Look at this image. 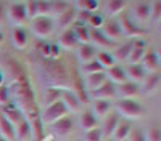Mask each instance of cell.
<instances>
[{
    "mask_svg": "<svg viewBox=\"0 0 161 141\" xmlns=\"http://www.w3.org/2000/svg\"><path fill=\"white\" fill-rule=\"evenodd\" d=\"M145 50H147V43L145 40H134V47H132V51L129 55V61L130 64H139L145 55Z\"/></svg>",
    "mask_w": 161,
    "mask_h": 141,
    "instance_id": "4fadbf2b",
    "label": "cell"
},
{
    "mask_svg": "<svg viewBox=\"0 0 161 141\" xmlns=\"http://www.w3.org/2000/svg\"><path fill=\"white\" fill-rule=\"evenodd\" d=\"M116 111H118V114L124 115L127 119H137L145 112L140 103L134 101V99H124V98L116 103Z\"/></svg>",
    "mask_w": 161,
    "mask_h": 141,
    "instance_id": "6da1fadb",
    "label": "cell"
},
{
    "mask_svg": "<svg viewBox=\"0 0 161 141\" xmlns=\"http://www.w3.org/2000/svg\"><path fill=\"white\" fill-rule=\"evenodd\" d=\"M90 40L98 47H114V42L110 40L100 29H92L90 31Z\"/></svg>",
    "mask_w": 161,
    "mask_h": 141,
    "instance_id": "44dd1931",
    "label": "cell"
},
{
    "mask_svg": "<svg viewBox=\"0 0 161 141\" xmlns=\"http://www.w3.org/2000/svg\"><path fill=\"white\" fill-rule=\"evenodd\" d=\"M145 141H161V127L153 125L145 133Z\"/></svg>",
    "mask_w": 161,
    "mask_h": 141,
    "instance_id": "f35d334b",
    "label": "cell"
},
{
    "mask_svg": "<svg viewBox=\"0 0 161 141\" xmlns=\"http://www.w3.org/2000/svg\"><path fill=\"white\" fill-rule=\"evenodd\" d=\"M130 130H132V128H130V123H129V122H123V123L119 122V125L116 127L113 136H114L116 139H119V141H124V139L129 136Z\"/></svg>",
    "mask_w": 161,
    "mask_h": 141,
    "instance_id": "d6a6232c",
    "label": "cell"
},
{
    "mask_svg": "<svg viewBox=\"0 0 161 141\" xmlns=\"http://www.w3.org/2000/svg\"><path fill=\"white\" fill-rule=\"evenodd\" d=\"M82 71H84V74H86V75H90V74L103 72L105 69H103V68L100 66V63H98L97 59H93V61H90V63L84 64V66H82Z\"/></svg>",
    "mask_w": 161,
    "mask_h": 141,
    "instance_id": "8d00e7d4",
    "label": "cell"
},
{
    "mask_svg": "<svg viewBox=\"0 0 161 141\" xmlns=\"http://www.w3.org/2000/svg\"><path fill=\"white\" fill-rule=\"evenodd\" d=\"M3 80H5V75H3V72L0 71V87L3 85Z\"/></svg>",
    "mask_w": 161,
    "mask_h": 141,
    "instance_id": "816d5d0a",
    "label": "cell"
},
{
    "mask_svg": "<svg viewBox=\"0 0 161 141\" xmlns=\"http://www.w3.org/2000/svg\"><path fill=\"white\" fill-rule=\"evenodd\" d=\"M73 128H74V120L71 115H64V117L52 123V132L57 136H66L68 133L73 132Z\"/></svg>",
    "mask_w": 161,
    "mask_h": 141,
    "instance_id": "5b68a950",
    "label": "cell"
},
{
    "mask_svg": "<svg viewBox=\"0 0 161 141\" xmlns=\"http://www.w3.org/2000/svg\"><path fill=\"white\" fill-rule=\"evenodd\" d=\"M97 56V51H95V47L90 45V43H86V45H79L77 48V59L79 63H82V66L90 61H93Z\"/></svg>",
    "mask_w": 161,
    "mask_h": 141,
    "instance_id": "30bf717a",
    "label": "cell"
},
{
    "mask_svg": "<svg viewBox=\"0 0 161 141\" xmlns=\"http://www.w3.org/2000/svg\"><path fill=\"white\" fill-rule=\"evenodd\" d=\"M134 16H136L139 21H147L150 19V2H139L134 5Z\"/></svg>",
    "mask_w": 161,
    "mask_h": 141,
    "instance_id": "ffe728a7",
    "label": "cell"
},
{
    "mask_svg": "<svg viewBox=\"0 0 161 141\" xmlns=\"http://www.w3.org/2000/svg\"><path fill=\"white\" fill-rule=\"evenodd\" d=\"M3 115H5V119L13 125V127H16L19 122H23L24 120V117H23V112L16 108V106H13V104H7L5 106V109H3V112H2Z\"/></svg>",
    "mask_w": 161,
    "mask_h": 141,
    "instance_id": "5bb4252c",
    "label": "cell"
},
{
    "mask_svg": "<svg viewBox=\"0 0 161 141\" xmlns=\"http://www.w3.org/2000/svg\"><path fill=\"white\" fill-rule=\"evenodd\" d=\"M97 123H98V119L92 111L87 109V111L82 112V115H80V128H84L86 132H89L92 128H95Z\"/></svg>",
    "mask_w": 161,
    "mask_h": 141,
    "instance_id": "d6986e66",
    "label": "cell"
},
{
    "mask_svg": "<svg viewBox=\"0 0 161 141\" xmlns=\"http://www.w3.org/2000/svg\"><path fill=\"white\" fill-rule=\"evenodd\" d=\"M45 72L48 74V79L53 82V83H63L66 79H64V69L60 66L57 61H50V64H47L45 68Z\"/></svg>",
    "mask_w": 161,
    "mask_h": 141,
    "instance_id": "52a82bcc",
    "label": "cell"
},
{
    "mask_svg": "<svg viewBox=\"0 0 161 141\" xmlns=\"http://www.w3.org/2000/svg\"><path fill=\"white\" fill-rule=\"evenodd\" d=\"M156 56H158V61H161V47L158 48V53H156Z\"/></svg>",
    "mask_w": 161,
    "mask_h": 141,
    "instance_id": "db71d44e",
    "label": "cell"
},
{
    "mask_svg": "<svg viewBox=\"0 0 161 141\" xmlns=\"http://www.w3.org/2000/svg\"><path fill=\"white\" fill-rule=\"evenodd\" d=\"M11 40H13V45L16 48H24L28 45V40H29V35H28V31L21 26H15L11 29Z\"/></svg>",
    "mask_w": 161,
    "mask_h": 141,
    "instance_id": "9c48e42d",
    "label": "cell"
},
{
    "mask_svg": "<svg viewBox=\"0 0 161 141\" xmlns=\"http://www.w3.org/2000/svg\"><path fill=\"white\" fill-rule=\"evenodd\" d=\"M42 55L45 58H50V43H44L42 45Z\"/></svg>",
    "mask_w": 161,
    "mask_h": 141,
    "instance_id": "f907efd6",
    "label": "cell"
},
{
    "mask_svg": "<svg viewBox=\"0 0 161 141\" xmlns=\"http://www.w3.org/2000/svg\"><path fill=\"white\" fill-rule=\"evenodd\" d=\"M124 7H126V2H123V0H110V2L105 3V11L108 13V15L114 16V15L123 11Z\"/></svg>",
    "mask_w": 161,
    "mask_h": 141,
    "instance_id": "4dcf8cb0",
    "label": "cell"
},
{
    "mask_svg": "<svg viewBox=\"0 0 161 141\" xmlns=\"http://www.w3.org/2000/svg\"><path fill=\"white\" fill-rule=\"evenodd\" d=\"M126 71V75L127 79H130V82L134 83H139L142 80H145V75H147V71L143 69L142 64H129Z\"/></svg>",
    "mask_w": 161,
    "mask_h": 141,
    "instance_id": "7c38bea8",
    "label": "cell"
},
{
    "mask_svg": "<svg viewBox=\"0 0 161 141\" xmlns=\"http://www.w3.org/2000/svg\"><path fill=\"white\" fill-rule=\"evenodd\" d=\"M161 82V72H152L143 82V92L152 93L155 88H158V83Z\"/></svg>",
    "mask_w": 161,
    "mask_h": 141,
    "instance_id": "f1b7e54d",
    "label": "cell"
},
{
    "mask_svg": "<svg viewBox=\"0 0 161 141\" xmlns=\"http://www.w3.org/2000/svg\"><path fill=\"white\" fill-rule=\"evenodd\" d=\"M76 11H86V13H95V10L98 8V2L95 0H80V2H76Z\"/></svg>",
    "mask_w": 161,
    "mask_h": 141,
    "instance_id": "1f68e13d",
    "label": "cell"
},
{
    "mask_svg": "<svg viewBox=\"0 0 161 141\" xmlns=\"http://www.w3.org/2000/svg\"><path fill=\"white\" fill-rule=\"evenodd\" d=\"M29 123H31L32 136H34L36 139H42V136H44V128H42V120H40V117L32 119Z\"/></svg>",
    "mask_w": 161,
    "mask_h": 141,
    "instance_id": "d590c367",
    "label": "cell"
},
{
    "mask_svg": "<svg viewBox=\"0 0 161 141\" xmlns=\"http://www.w3.org/2000/svg\"><path fill=\"white\" fill-rule=\"evenodd\" d=\"M150 19L153 23L161 21V2H150Z\"/></svg>",
    "mask_w": 161,
    "mask_h": 141,
    "instance_id": "ab89813d",
    "label": "cell"
},
{
    "mask_svg": "<svg viewBox=\"0 0 161 141\" xmlns=\"http://www.w3.org/2000/svg\"><path fill=\"white\" fill-rule=\"evenodd\" d=\"M76 15H77L76 8H69L68 11H64L63 15H60V16H58V19H57L58 28H61V29H64V31H66L69 24L76 23Z\"/></svg>",
    "mask_w": 161,
    "mask_h": 141,
    "instance_id": "7402d4cb",
    "label": "cell"
},
{
    "mask_svg": "<svg viewBox=\"0 0 161 141\" xmlns=\"http://www.w3.org/2000/svg\"><path fill=\"white\" fill-rule=\"evenodd\" d=\"M142 66H143V69L145 71H152V72H155L156 69H158V64H159V61H158V56H156V53L155 51H145V55H143V58H142Z\"/></svg>",
    "mask_w": 161,
    "mask_h": 141,
    "instance_id": "603a6c76",
    "label": "cell"
},
{
    "mask_svg": "<svg viewBox=\"0 0 161 141\" xmlns=\"http://www.w3.org/2000/svg\"><path fill=\"white\" fill-rule=\"evenodd\" d=\"M32 136V130H31V123L29 120H23L15 127V138H18L19 141H26Z\"/></svg>",
    "mask_w": 161,
    "mask_h": 141,
    "instance_id": "ac0fdd59",
    "label": "cell"
},
{
    "mask_svg": "<svg viewBox=\"0 0 161 141\" xmlns=\"http://www.w3.org/2000/svg\"><path fill=\"white\" fill-rule=\"evenodd\" d=\"M97 61L100 63V66L103 69H110L114 66V58L111 53H106V51H100V53H97Z\"/></svg>",
    "mask_w": 161,
    "mask_h": 141,
    "instance_id": "e575fe53",
    "label": "cell"
},
{
    "mask_svg": "<svg viewBox=\"0 0 161 141\" xmlns=\"http://www.w3.org/2000/svg\"><path fill=\"white\" fill-rule=\"evenodd\" d=\"M106 77H108V80L113 82V83H124L127 82V75H126V71L123 68L119 66H113L108 69V72H106Z\"/></svg>",
    "mask_w": 161,
    "mask_h": 141,
    "instance_id": "2e32d148",
    "label": "cell"
},
{
    "mask_svg": "<svg viewBox=\"0 0 161 141\" xmlns=\"http://www.w3.org/2000/svg\"><path fill=\"white\" fill-rule=\"evenodd\" d=\"M68 114H69L68 108L64 106V103L61 99H58V101L53 103V104H48L45 108V111L42 114V117H40V120L45 122V123H53V122H57L58 119L64 117V115H68Z\"/></svg>",
    "mask_w": 161,
    "mask_h": 141,
    "instance_id": "3957f363",
    "label": "cell"
},
{
    "mask_svg": "<svg viewBox=\"0 0 161 141\" xmlns=\"http://www.w3.org/2000/svg\"><path fill=\"white\" fill-rule=\"evenodd\" d=\"M73 31L77 38V43H80V45L90 43V31L87 29V26H76Z\"/></svg>",
    "mask_w": 161,
    "mask_h": 141,
    "instance_id": "f546056e",
    "label": "cell"
},
{
    "mask_svg": "<svg viewBox=\"0 0 161 141\" xmlns=\"http://www.w3.org/2000/svg\"><path fill=\"white\" fill-rule=\"evenodd\" d=\"M24 8H26V15H28V19H34V18L39 16L37 2H24Z\"/></svg>",
    "mask_w": 161,
    "mask_h": 141,
    "instance_id": "b9f144b4",
    "label": "cell"
},
{
    "mask_svg": "<svg viewBox=\"0 0 161 141\" xmlns=\"http://www.w3.org/2000/svg\"><path fill=\"white\" fill-rule=\"evenodd\" d=\"M102 136H103V132H102V128H98V127L86 132V141H102Z\"/></svg>",
    "mask_w": 161,
    "mask_h": 141,
    "instance_id": "7bdbcfd3",
    "label": "cell"
},
{
    "mask_svg": "<svg viewBox=\"0 0 161 141\" xmlns=\"http://www.w3.org/2000/svg\"><path fill=\"white\" fill-rule=\"evenodd\" d=\"M116 93H119L124 99H132L136 95H139V83L127 80L124 83H121L119 88H116Z\"/></svg>",
    "mask_w": 161,
    "mask_h": 141,
    "instance_id": "9a60e30c",
    "label": "cell"
},
{
    "mask_svg": "<svg viewBox=\"0 0 161 141\" xmlns=\"http://www.w3.org/2000/svg\"><path fill=\"white\" fill-rule=\"evenodd\" d=\"M0 136H3L7 141L15 139V127L5 119V115L2 112H0Z\"/></svg>",
    "mask_w": 161,
    "mask_h": 141,
    "instance_id": "cb8c5ba5",
    "label": "cell"
},
{
    "mask_svg": "<svg viewBox=\"0 0 161 141\" xmlns=\"http://www.w3.org/2000/svg\"><path fill=\"white\" fill-rule=\"evenodd\" d=\"M3 40H5V34H3V31H0V45L3 43Z\"/></svg>",
    "mask_w": 161,
    "mask_h": 141,
    "instance_id": "f5cc1de1",
    "label": "cell"
},
{
    "mask_svg": "<svg viewBox=\"0 0 161 141\" xmlns=\"http://www.w3.org/2000/svg\"><path fill=\"white\" fill-rule=\"evenodd\" d=\"M87 23H89V24H92V28H93V29H98V28H102V26H105L103 16L97 15V13H90V15H89V21H87Z\"/></svg>",
    "mask_w": 161,
    "mask_h": 141,
    "instance_id": "f6af8a7d",
    "label": "cell"
},
{
    "mask_svg": "<svg viewBox=\"0 0 161 141\" xmlns=\"http://www.w3.org/2000/svg\"><path fill=\"white\" fill-rule=\"evenodd\" d=\"M106 141H113V139H106Z\"/></svg>",
    "mask_w": 161,
    "mask_h": 141,
    "instance_id": "9f6ffc18",
    "label": "cell"
},
{
    "mask_svg": "<svg viewBox=\"0 0 161 141\" xmlns=\"http://www.w3.org/2000/svg\"><path fill=\"white\" fill-rule=\"evenodd\" d=\"M61 92H63V90H60V88H48L47 93H45V103H47V106L48 104H53V103L58 101V99H61Z\"/></svg>",
    "mask_w": 161,
    "mask_h": 141,
    "instance_id": "74e56055",
    "label": "cell"
},
{
    "mask_svg": "<svg viewBox=\"0 0 161 141\" xmlns=\"http://www.w3.org/2000/svg\"><path fill=\"white\" fill-rule=\"evenodd\" d=\"M106 37L110 38V40H114V38H119L121 35H123V32H121V28H119V23L111 19L105 24V31H102Z\"/></svg>",
    "mask_w": 161,
    "mask_h": 141,
    "instance_id": "484cf974",
    "label": "cell"
},
{
    "mask_svg": "<svg viewBox=\"0 0 161 141\" xmlns=\"http://www.w3.org/2000/svg\"><path fill=\"white\" fill-rule=\"evenodd\" d=\"M129 141H145V135H143V132L137 130V128L130 130V133H129Z\"/></svg>",
    "mask_w": 161,
    "mask_h": 141,
    "instance_id": "7dc6e473",
    "label": "cell"
},
{
    "mask_svg": "<svg viewBox=\"0 0 161 141\" xmlns=\"http://www.w3.org/2000/svg\"><path fill=\"white\" fill-rule=\"evenodd\" d=\"M159 28H161V21H159Z\"/></svg>",
    "mask_w": 161,
    "mask_h": 141,
    "instance_id": "6f0895ef",
    "label": "cell"
},
{
    "mask_svg": "<svg viewBox=\"0 0 161 141\" xmlns=\"http://www.w3.org/2000/svg\"><path fill=\"white\" fill-rule=\"evenodd\" d=\"M39 16H50L52 15V2H37Z\"/></svg>",
    "mask_w": 161,
    "mask_h": 141,
    "instance_id": "ee69618b",
    "label": "cell"
},
{
    "mask_svg": "<svg viewBox=\"0 0 161 141\" xmlns=\"http://www.w3.org/2000/svg\"><path fill=\"white\" fill-rule=\"evenodd\" d=\"M119 28H121V32L123 35H127V37H137V35H143L145 34V29H142L139 24H136L130 18L127 16H123L119 21Z\"/></svg>",
    "mask_w": 161,
    "mask_h": 141,
    "instance_id": "8992f818",
    "label": "cell"
},
{
    "mask_svg": "<svg viewBox=\"0 0 161 141\" xmlns=\"http://www.w3.org/2000/svg\"><path fill=\"white\" fill-rule=\"evenodd\" d=\"M7 18L10 23L15 26H21L23 23L28 21V15H26V8L23 2H13L7 7Z\"/></svg>",
    "mask_w": 161,
    "mask_h": 141,
    "instance_id": "277c9868",
    "label": "cell"
},
{
    "mask_svg": "<svg viewBox=\"0 0 161 141\" xmlns=\"http://www.w3.org/2000/svg\"><path fill=\"white\" fill-rule=\"evenodd\" d=\"M132 47H134V42H126L124 45H119L118 50L114 51V56L113 58H118L119 61H124L129 58L130 51H132Z\"/></svg>",
    "mask_w": 161,
    "mask_h": 141,
    "instance_id": "836d02e7",
    "label": "cell"
},
{
    "mask_svg": "<svg viewBox=\"0 0 161 141\" xmlns=\"http://www.w3.org/2000/svg\"><path fill=\"white\" fill-rule=\"evenodd\" d=\"M92 96L95 99H110L113 96H116V87L113 82L106 80L98 90H95V92H92Z\"/></svg>",
    "mask_w": 161,
    "mask_h": 141,
    "instance_id": "8fae6325",
    "label": "cell"
},
{
    "mask_svg": "<svg viewBox=\"0 0 161 141\" xmlns=\"http://www.w3.org/2000/svg\"><path fill=\"white\" fill-rule=\"evenodd\" d=\"M5 18H7V7H5V3L0 2V23H3Z\"/></svg>",
    "mask_w": 161,
    "mask_h": 141,
    "instance_id": "681fc988",
    "label": "cell"
},
{
    "mask_svg": "<svg viewBox=\"0 0 161 141\" xmlns=\"http://www.w3.org/2000/svg\"><path fill=\"white\" fill-rule=\"evenodd\" d=\"M8 103H10V88L2 85V87H0V104L7 106Z\"/></svg>",
    "mask_w": 161,
    "mask_h": 141,
    "instance_id": "bcb514c9",
    "label": "cell"
},
{
    "mask_svg": "<svg viewBox=\"0 0 161 141\" xmlns=\"http://www.w3.org/2000/svg\"><path fill=\"white\" fill-rule=\"evenodd\" d=\"M31 29L37 37L45 38V37L52 35L53 31H55V19L52 16H37L31 23Z\"/></svg>",
    "mask_w": 161,
    "mask_h": 141,
    "instance_id": "7a4b0ae2",
    "label": "cell"
},
{
    "mask_svg": "<svg viewBox=\"0 0 161 141\" xmlns=\"http://www.w3.org/2000/svg\"><path fill=\"white\" fill-rule=\"evenodd\" d=\"M119 125V114L118 112H110V115L106 117L105 120V128H103V135H113L114 130H116V127Z\"/></svg>",
    "mask_w": 161,
    "mask_h": 141,
    "instance_id": "4316f807",
    "label": "cell"
},
{
    "mask_svg": "<svg viewBox=\"0 0 161 141\" xmlns=\"http://www.w3.org/2000/svg\"><path fill=\"white\" fill-rule=\"evenodd\" d=\"M110 109H111V103L108 99H95L93 101V114L97 117H102V115H106L110 114Z\"/></svg>",
    "mask_w": 161,
    "mask_h": 141,
    "instance_id": "83f0119b",
    "label": "cell"
},
{
    "mask_svg": "<svg viewBox=\"0 0 161 141\" xmlns=\"http://www.w3.org/2000/svg\"><path fill=\"white\" fill-rule=\"evenodd\" d=\"M106 80H108V77H106V72H97V74H90V75H86V88L89 92H95L98 90Z\"/></svg>",
    "mask_w": 161,
    "mask_h": 141,
    "instance_id": "ba28073f",
    "label": "cell"
},
{
    "mask_svg": "<svg viewBox=\"0 0 161 141\" xmlns=\"http://www.w3.org/2000/svg\"><path fill=\"white\" fill-rule=\"evenodd\" d=\"M61 101L64 103V106L68 108V111H76L79 108V99H77V95L69 92V90H63L61 92Z\"/></svg>",
    "mask_w": 161,
    "mask_h": 141,
    "instance_id": "d4e9b609",
    "label": "cell"
},
{
    "mask_svg": "<svg viewBox=\"0 0 161 141\" xmlns=\"http://www.w3.org/2000/svg\"><path fill=\"white\" fill-rule=\"evenodd\" d=\"M60 56V45L50 43V58H58Z\"/></svg>",
    "mask_w": 161,
    "mask_h": 141,
    "instance_id": "c3c4849f",
    "label": "cell"
},
{
    "mask_svg": "<svg viewBox=\"0 0 161 141\" xmlns=\"http://www.w3.org/2000/svg\"><path fill=\"white\" fill-rule=\"evenodd\" d=\"M58 43H60L63 48H76V47L79 45L73 29H66V31H63L61 35H60V38H58Z\"/></svg>",
    "mask_w": 161,
    "mask_h": 141,
    "instance_id": "e0dca14e",
    "label": "cell"
},
{
    "mask_svg": "<svg viewBox=\"0 0 161 141\" xmlns=\"http://www.w3.org/2000/svg\"><path fill=\"white\" fill-rule=\"evenodd\" d=\"M71 8V5L68 2H52V13L53 15H63L64 11H68Z\"/></svg>",
    "mask_w": 161,
    "mask_h": 141,
    "instance_id": "60d3db41",
    "label": "cell"
},
{
    "mask_svg": "<svg viewBox=\"0 0 161 141\" xmlns=\"http://www.w3.org/2000/svg\"><path fill=\"white\" fill-rule=\"evenodd\" d=\"M0 141H7V139H5L3 136H0Z\"/></svg>",
    "mask_w": 161,
    "mask_h": 141,
    "instance_id": "11a10c76",
    "label": "cell"
}]
</instances>
